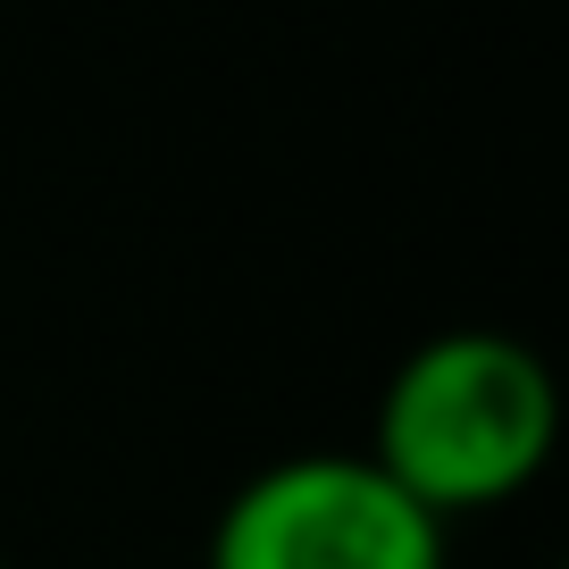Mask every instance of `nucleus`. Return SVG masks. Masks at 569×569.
I'll return each mask as SVG.
<instances>
[{
    "mask_svg": "<svg viewBox=\"0 0 569 569\" xmlns=\"http://www.w3.org/2000/svg\"><path fill=\"white\" fill-rule=\"evenodd\" d=\"M552 445H561V386L545 352L502 327H445L410 343L369 427V461L436 519L528 495Z\"/></svg>",
    "mask_w": 569,
    "mask_h": 569,
    "instance_id": "nucleus-1",
    "label": "nucleus"
},
{
    "mask_svg": "<svg viewBox=\"0 0 569 569\" xmlns=\"http://www.w3.org/2000/svg\"><path fill=\"white\" fill-rule=\"evenodd\" d=\"M201 569H445V519L369 452H284L218 502Z\"/></svg>",
    "mask_w": 569,
    "mask_h": 569,
    "instance_id": "nucleus-2",
    "label": "nucleus"
}]
</instances>
